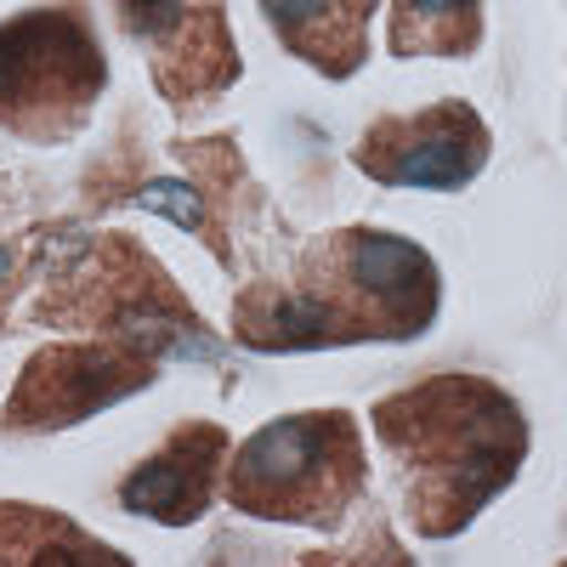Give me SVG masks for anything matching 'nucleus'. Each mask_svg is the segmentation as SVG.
<instances>
[{"instance_id":"nucleus-1","label":"nucleus","mask_w":567,"mask_h":567,"mask_svg":"<svg viewBox=\"0 0 567 567\" xmlns=\"http://www.w3.org/2000/svg\"><path fill=\"white\" fill-rule=\"evenodd\" d=\"M403 494L409 523L425 539H449L477 516L523 465L528 425L516 403L471 374H437L414 392H398L374 409Z\"/></svg>"},{"instance_id":"nucleus-2","label":"nucleus","mask_w":567,"mask_h":567,"mask_svg":"<svg viewBox=\"0 0 567 567\" xmlns=\"http://www.w3.org/2000/svg\"><path fill=\"white\" fill-rule=\"evenodd\" d=\"M437 312V272L425 250L386 233H336L290 284H256L239 301V336L261 352L341 347L369 336H420Z\"/></svg>"},{"instance_id":"nucleus-3","label":"nucleus","mask_w":567,"mask_h":567,"mask_svg":"<svg viewBox=\"0 0 567 567\" xmlns=\"http://www.w3.org/2000/svg\"><path fill=\"white\" fill-rule=\"evenodd\" d=\"M363 488V443L352 414H290L272 420L233 454L227 494L267 523L329 528Z\"/></svg>"},{"instance_id":"nucleus-4","label":"nucleus","mask_w":567,"mask_h":567,"mask_svg":"<svg viewBox=\"0 0 567 567\" xmlns=\"http://www.w3.org/2000/svg\"><path fill=\"white\" fill-rule=\"evenodd\" d=\"M109 63L74 7L0 23V125L23 136H63L85 120Z\"/></svg>"},{"instance_id":"nucleus-5","label":"nucleus","mask_w":567,"mask_h":567,"mask_svg":"<svg viewBox=\"0 0 567 567\" xmlns=\"http://www.w3.org/2000/svg\"><path fill=\"white\" fill-rule=\"evenodd\" d=\"M488 159V131L465 103H437L414 120H381L358 142V165L398 187H460Z\"/></svg>"},{"instance_id":"nucleus-6","label":"nucleus","mask_w":567,"mask_h":567,"mask_svg":"<svg viewBox=\"0 0 567 567\" xmlns=\"http://www.w3.org/2000/svg\"><path fill=\"white\" fill-rule=\"evenodd\" d=\"M148 363L120 347H63L40 352L18 386V403L7 409V425H69L91 409L125 398L148 381Z\"/></svg>"},{"instance_id":"nucleus-7","label":"nucleus","mask_w":567,"mask_h":567,"mask_svg":"<svg viewBox=\"0 0 567 567\" xmlns=\"http://www.w3.org/2000/svg\"><path fill=\"white\" fill-rule=\"evenodd\" d=\"M125 23L142 40H154L159 85L176 103L221 91L233 74H239V58H233V45H227L221 7H210V0L205 7L199 0H125Z\"/></svg>"},{"instance_id":"nucleus-8","label":"nucleus","mask_w":567,"mask_h":567,"mask_svg":"<svg viewBox=\"0 0 567 567\" xmlns=\"http://www.w3.org/2000/svg\"><path fill=\"white\" fill-rule=\"evenodd\" d=\"M221 454H227V432H221V425H182L165 454L142 460L125 477V494H120L125 511L154 516V523H171V528L194 523V516L210 505Z\"/></svg>"},{"instance_id":"nucleus-9","label":"nucleus","mask_w":567,"mask_h":567,"mask_svg":"<svg viewBox=\"0 0 567 567\" xmlns=\"http://www.w3.org/2000/svg\"><path fill=\"white\" fill-rule=\"evenodd\" d=\"M278 40L329 80H341L363 63V23L374 0H261Z\"/></svg>"},{"instance_id":"nucleus-10","label":"nucleus","mask_w":567,"mask_h":567,"mask_svg":"<svg viewBox=\"0 0 567 567\" xmlns=\"http://www.w3.org/2000/svg\"><path fill=\"white\" fill-rule=\"evenodd\" d=\"M477 45V0H398L392 7V52H471Z\"/></svg>"},{"instance_id":"nucleus-11","label":"nucleus","mask_w":567,"mask_h":567,"mask_svg":"<svg viewBox=\"0 0 567 567\" xmlns=\"http://www.w3.org/2000/svg\"><path fill=\"white\" fill-rule=\"evenodd\" d=\"M142 205L171 210V221H182V227H194V221H199V199H187L176 182H159V187H148V194H142Z\"/></svg>"}]
</instances>
